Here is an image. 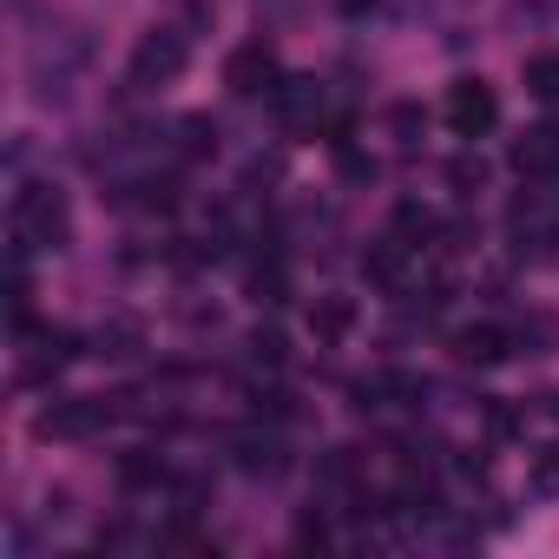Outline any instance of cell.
Masks as SVG:
<instances>
[{"label": "cell", "mask_w": 559, "mask_h": 559, "mask_svg": "<svg viewBox=\"0 0 559 559\" xmlns=\"http://www.w3.org/2000/svg\"><path fill=\"white\" fill-rule=\"evenodd\" d=\"M14 237L34 243V250H60L73 237V217H67V198L53 185H27L14 198Z\"/></svg>", "instance_id": "1"}, {"label": "cell", "mask_w": 559, "mask_h": 559, "mask_svg": "<svg viewBox=\"0 0 559 559\" xmlns=\"http://www.w3.org/2000/svg\"><path fill=\"white\" fill-rule=\"evenodd\" d=\"M185 60H191L185 34H178V27H152V34L132 47V67H126V80H132V86H171V80L185 73Z\"/></svg>", "instance_id": "2"}, {"label": "cell", "mask_w": 559, "mask_h": 559, "mask_svg": "<svg viewBox=\"0 0 559 559\" xmlns=\"http://www.w3.org/2000/svg\"><path fill=\"white\" fill-rule=\"evenodd\" d=\"M441 119H448V132H454V139H480V132H493L500 99H493V86H487V80H454V86H448Z\"/></svg>", "instance_id": "3"}, {"label": "cell", "mask_w": 559, "mask_h": 559, "mask_svg": "<svg viewBox=\"0 0 559 559\" xmlns=\"http://www.w3.org/2000/svg\"><path fill=\"white\" fill-rule=\"evenodd\" d=\"M112 415H119V408H112L106 395H80V402H60V408H47L34 428H40L47 441H86V435H99Z\"/></svg>", "instance_id": "4"}, {"label": "cell", "mask_w": 559, "mask_h": 559, "mask_svg": "<svg viewBox=\"0 0 559 559\" xmlns=\"http://www.w3.org/2000/svg\"><path fill=\"white\" fill-rule=\"evenodd\" d=\"M224 86L243 93V99L270 93V86H276V47H270V40H243V47L224 60Z\"/></svg>", "instance_id": "5"}, {"label": "cell", "mask_w": 559, "mask_h": 559, "mask_svg": "<svg viewBox=\"0 0 559 559\" xmlns=\"http://www.w3.org/2000/svg\"><path fill=\"white\" fill-rule=\"evenodd\" d=\"M513 165H520L526 178H552V171H559V126H533V132L513 145Z\"/></svg>", "instance_id": "6"}, {"label": "cell", "mask_w": 559, "mask_h": 559, "mask_svg": "<svg viewBox=\"0 0 559 559\" xmlns=\"http://www.w3.org/2000/svg\"><path fill=\"white\" fill-rule=\"evenodd\" d=\"M454 356L474 362V369H487V362L507 356V330H500V323H467V330L454 336Z\"/></svg>", "instance_id": "7"}, {"label": "cell", "mask_w": 559, "mask_h": 559, "mask_svg": "<svg viewBox=\"0 0 559 559\" xmlns=\"http://www.w3.org/2000/svg\"><path fill=\"white\" fill-rule=\"evenodd\" d=\"M349 330H356V304L349 297H317L310 304V336L317 343H343Z\"/></svg>", "instance_id": "8"}, {"label": "cell", "mask_w": 559, "mask_h": 559, "mask_svg": "<svg viewBox=\"0 0 559 559\" xmlns=\"http://www.w3.org/2000/svg\"><path fill=\"white\" fill-rule=\"evenodd\" d=\"M284 112L304 126V119H317L323 112V93H317V80H284Z\"/></svg>", "instance_id": "9"}, {"label": "cell", "mask_w": 559, "mask_h": 559, "mask_svg": "<svg viewBox=\"0 0 559 559\" xmlns=\"http://www.w3.org/2000/svg\"><path fill=\"white\" fill-rule=\"evenodd\" d=\"M526 93H533V99H559V53L526 60Z\"/></svg>", "instance_id": "10"}, {"label": "cell", "mask_w": 559, "mask_h": 559, "mask_svg": "<svg viewBox=\"0 0 559 559\" xmlns=\"http://www.w3.org/2000/svg\"><path fill=\"white\" fill-rule=\"evenodd\" d=\"M250 349H257V362H270V369L284 362V336H276V330H257V336H250Z\"/></svg>", "instance_id": "11"}, {"label": "cell", "mask_w": 559, "mask_h": 559, "mask_svg": "<svg viewBox=\"0 0 559 559\" xmlns=\"http://www.w3.org/2000/svg\"><path fill=\"white\" fill-rule=\"evenodd\" d=\"M533 487H539V493H552V487H559V448H552V454H539V467H533Z\"/></svg>", "instance_id": "12"}, {"label": "cell", "mask_w": 559, "mask_h": 559, "mask_svg": "<svg viewBox=\"0 0 559 559\" xmlns=\"http://www.w3.org/2000/svg\"><path fill=\"white\" fill-rule=\"evenodd\" d=\"M185 8H191V21H211V14H217V0H185Z\"/></svg>", "instance_id": "13"}, {"label": "cell", "mask_w": 559, "mask_h": 559, "mask_svg": "<svg viewBox=\"0 0 559 559\" xmlns=\"http://www.w3.org/2000/svg\"><path fill=\"white\" fill-rule=\"evenodd\" d=\"M362 8H369V0H343V14H362Z\"/></svg>", "instance_id": "14"}]
</instances>
